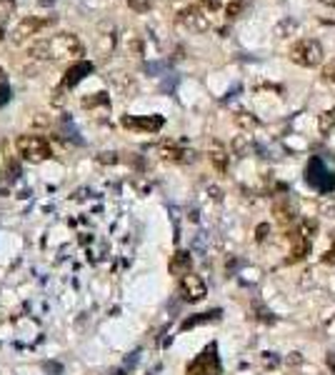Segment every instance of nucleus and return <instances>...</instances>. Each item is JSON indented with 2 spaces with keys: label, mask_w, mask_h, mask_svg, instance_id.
<instances>
[{
  "label": "nucleus",
  "mask_w": 335,
  "mask_h": 375,
  "mask_svg": "<svg viewBox=\"0 0 335 375\" xmlns=\"http://www.w3.org/2000/svg\"><path fill=\"white\" fill-rule=\"evenodd\" d=\"M265 363H268V365H275V363H278L275 353H265Z\"/></svg>",
  "instance_id": "cd10ccee"
},
{
  "label": "nucleus",
  "mask_w": 335,
  "mask_h": 375,
  "mask_svg": "<svg viewBox=\"0 0 335 375\" xmlns=\"http://www.w3.org/2000/svg\"><path fill=\"white\" fill-rule=\"evenodd\" d=\"M220 315V310H215V313H205V315H198V318H188L185 323H183V330H188V328H193V325H200V323H208V320H215Z\"/></svg>",
  "instance_id": "2eb2a0df"
},
{
  "label": "nucleus",
  "mask_w": 335,
  "mask_h": 375,
  "mask_svg": "<svg viewBox=\"0 0 335 375\" xmlns=\"http://www.w3.org/2000/svg\"><path fill=\"white\" fill-rule=\"evenodd\" d=\"M238 123H240L243 128H255V125H258V120H255L253 115H248V113H240V115H238Z\"/></svg>",
  "instance_id": "4be33fe9"
},
{
  "label": "nucleus",
  "mask_w": 335,
  "mask_h": 375,
  "mask_svg": "<svg viewBox=\"0 0 335 375\" xmlns=\"http://www.w3.org/2000/svg\"><path fill=\"white\" fill-rule=\"evenodd\" d=\"M323 263H328V265H335V233H333V248L323 255Z\"/></svg>",
  "instance_id": "b1692460"
},
{
  "label": "nucleus",
  "mask_w": 335,
  "mask_h": 375,
  "mask_svg": "<svg viewBox=\"0 0 335 375\" xmlns=\"http://www.w3.org/2000/svg\"><path fill=\"white\" fill-rule=\"evenodd\" d=\"M180 20L188 25V28H193V30H208V15H203V10L200 8H188V10H183L180 13Z\"/></svg>",
  "instance_id": "6e6552de"
},
{
  "label": "nucleus",
  "mask_w": 335,
  "mask_h": 375,
  "mask_svg": "<svg viewBox=\"0 0 335 375\" xmlns=\"http://www.w3.org/2000/svg\"><path fill=\"white\" fill-rule=\"evenodd\" d=\"M125 128H138V130H158L163 125V118H125Z\"/></svg>",
  "instance_id": "1a4fd4ad"
},
{
  "label": "nucleus",
  "mask_w": 335,
  "mask_h": 375,
  "mask_svg": "<svg viewBox=\"0 0 335 375\" xmlns=\"http://www.w3.org/2000/svg\"><path fill=\"white\" fill-rule=\"evenodd\" d=\"M10 100V88L5 83H0V105H5Z\"/></svg>",
  "instance_id": "a878e982"
},
{
  "label": "nucleus",
  "mask_w": 335,
  "mask_h": 375,
  "mask_svg": "<svg viewBox=\"0 0 335 375\" xmlns=\"http://www.w3.org/2000/svg\"><path fill=\"white\" fill-rule=\"evenodd\" d=\"M318 128H320V133H323V135H328V133L335 128V108H330V110L320 113V118H318Z\"/></svg>",
  "instance_id": "ddd939ff"
},
{
  "label": "nucleus",
  "mask_w": 335,
  "mask_h": 375,
  "mask_svg": "<svg viewBox=\"0 0 335 375\" xmlns=\"http://www.w3.org/2000/svg\"><path fill=\"white\" fill-rule=\"evenodd\" d=\"M218 348H215V343L213 345H208L190 365H188V370H185V375H220V360H218Z\"/></svg>",
  "instance_id": "39448f33"
},
{
  "label": "nucleus",
  "mask_w": 335,
  "mask_h": 375,
  "mask_svg": "<svg viewBox=\"0 0 335 375\" xmlns=\"http://www.w3.org/2000/svg\"><path fill=\"white\" fill-rule=\"evenodd\" d=\"M210 160H213V165L218 168V170H225L228 168V155H225V150H223V145H210Z\"/></svg>",
  "instance_id": "f8f14e48"
},
{
  "label": "nucleus",
  "mask_w": 335,
  "mask_h": 375,
  "mask_svg": "<svg viewBox=\"0 0 335 375\" xmlns=\"http://www.w3.org/2000/svg\"><path fill=\"white\" fill-rule=\"evenodd\" d=\"M268 233H270V225H268V223H260V225H258V230H255V238L263 243V240L268 238Z\"/></svg>",
  "instance_id": "5701e85b"
},
{
  "label": "nucleus",
  "mask_w": 335,
  "mask_h": 375,
  "mask_svg": "<svg viewBox=\"0 0 335 375\" xmlns=\"http://www.w3.org/2000/svg\"><path fill=\"white\" fill-rule=\"evenodd\" d=\"M205 5L208 8H218V0H205Z\"/></svg>",
  "instance_id": "c756f323"
},
{
  "label": "nucleus",
  "mask_w": 335,
  "mask_h": 375,
  "mask_svg": "<svg viewBox=\"0 0 335 375\" xmlns=\"http://www.w3.org/2000/svg\"><path fill=\"white\" fill-rule=\"evenodd\" d=\"M290 60L300 68H315L323 63V45L315 38H300L290 48Z\"/></svg>",
  "instance_id": "f03ea898"
},
{
  "label": "nucleus",
  "mask_w": 335,
  "mask_h": 375,
  "mask_svg": "<svg viewBox=\"0 0 335 375\" xmlns=\"http://www.w3.org/2000/svg\"><path fill=\"white\" fill-rule=\"evenodd\" d=\"M18 153L30 163H40L50 155V145L43 135H20L18 138Z\"/></svg>",
  "instance_id": "7ed1b4c3"
},
{
  "label": "nucleus",
  "mask_w": 335,
  "mask_h": 375,
  "mask_svg": "<svg viewBox=\"0 0 335 375\" xmlns=\"http://www.w3.org/2000/svg\"><path fill=\"white\" fill-rule=\"evenodd\" d=\"M310 245H313V240H305V238H300V235H293V248H290V258H288V263H298V260H303V258L308 255Z\"/></svg>",
  "instance_id": "9d476101"
},
{
  "label": "nucleus",
  "mask_w": 335,
  "mask_h": 375,
  "mask_svg": "<svg viewBox=\"0 0 335 375\" xmlns=\"http://www.w3.org/2000/svg\"><path fill=\"white\" fill-rule=\"evenodd\" d=\"M180 295H183V300H188V303H198V300H203L205 298V293H208V288H205V283H203V278L200 275H183V280H180Z\"/></svg>",
  "instance_id": "423d86ee"
},
{
  "label": "nucleus",
  "mask_w": 335,
  "mask_h": 375,
  "mask_svg": "<svg viewBox=\"0 0 335 375\" xmlns=\"http://www.w3.org/2000/svg\"><path fill=\"white\" fill-rule=\"evenodd\" d=\"M128 5H130L133 10H148L150 0H128Z\"/></svg>",
  "instance_id": "393cba45"
},
{
  "label": "nucleus",
  "mask_w": 335,
  "mask_h": 375,
  "mask_svg": "<svg viewBox=\"0 0 335 375\" xmlns=\"http://www.w3.org/2000/svg\"><path fill=\"white\" fill-rule=\"evenodd\" d=\"M233 148H235L238 155H245V153L250 150V143H248V138H238V140L233 143Z\"/></svg>",
  "instance_id": "aec40b11"
},
{
  "label": "nucleus",
  "mask_w": 335,
  "mask_h": 375,
  "mask_svg": "<svg viewBox=\"0 0 335 375\" xmlns=\"http://www.w3.org/2000/svg\"><path fill=\"white\" fill-rule=\"evenodd\" d=\"M315 230H318V223H315V220H300L295 235H300V238H305V240H313V238H315Z\"/></svg>",
  "instance_id": "4468645a"
},
{
  "label": "nucleus",
  "mask_w": 335,
  "mask_h": 375,
  "mask_svg": "<svg viewBox=\"0 0 335 375\" xmlns=\"http://www.w3.org/2000/svg\"><path fill=\"white\" fill-rule=\"evenodd\" d=\"M323 78H325L328 83H335V58H333V60L323 68Z\"/></svg>",
  "instance_id": "412c9836"
},
{
  "label": "nucleus",
  "mask_w": 335,
  "mask_h": 375,
  "mask_svg": "<svg viewBox=\"0 0 335 375\" xmlns=\"http://www.w3.org/2000/svg\"><path fill=\"white\" fill-rule=\"evenodd\" d=\"M320 215H325V218H335V198H333V195H328V198H323V200H320Z\"/></svg>",
  "instance_id": "f3484780"
},
{
  "label": "nucleus",
  "mask_w": 335,
  "mask_h": 375,
  "mask_svg": "<svg viewBox=\"0 0 335 375\" xmlns=\"http://www.w3.org/2000/svg\"><path fill=\"white\" fill-rule=\"evenodd\" d=\"M78 73H90V65H85V63L75 65V68L70 70V78H65V85H73V83H78V80H80V75H78Z\"/></svg>",
  "instance_id": "a211bd4d"
},
{
  "label": "nucleus",
  "mask_w": 335,
  "mask_h": 375,
  "mask_svg": "<svg viewBox=\"0 0 335 375\" xmlns=\"http://www.w3.org/2000/svg\"><path fill=\"white\" fill-rule=\"evenodd\" d=\"M308 183L315 188V190H320V193L335 190V175L328 173L325 163H323L318 155H313L310 163H308Z\"/></svg>",
  "instance_id": "20e7f679"
},
{
  "label": "nucleus",
  "mask_w": 335,
  "mask_h": 375,
  "mask_svg": "<svg viewBox=\"0 0 335 375\" xmlns=\"http://www.w3.org/2000/svg\"><path fill=\"white\" fill-rule=\"evenodd\" d=\"M170 273L173 275H188L190 273V255L185 250H178L170 260Z\"/></svg>",
  "instance_id": "9b49d317"
},
{
  "label": "nucleus",
  "mask_w": 335,
  "mask_h": 375,
  "mask_svg": "<svg viewBox=\"0 0 335 375\" xmlns=\"http://www.w3.org/2000/svg\"><path fill=\"white\" fill-rule=\"evenodd\" d=\"M328 368L335 373V353H328Z\"/></svg>",
  "instance_id": "c85d7f7f"
},
{
  "label": "nucleus",
  "mask_w": 335,
  "mask_h": 375,
  "mask_svg": "<svg viewBox=\"0 0 335 375\" xmlns=\"http://www.w3.org/2000/svg\"><path fill=\"white\" fill-rule=\"evenodd\" d=\"M80 40L70 33H60L53 38H45L43 43H38L33 48V53H38L40 58H68V55H80Z\"/></svg>",
  "instance_id": "f257e3e1"
},
{
  "label": "nucleus",
  "mask_w": 335,
  "mask_h": 375,
  "mask_svg": "<svg viewBox=\"0 0 335 375\" xmlns=\"http://www.w3.org/2000/svg\"><path fill=\"white\" fill-rule=\"evenodd\" d=\"M273 213H275L278 223H283V225H290V223L295 220V205H293V200H290L288 195H278V198H275Z\"/></svg>",
  "instance_id": "0eeeda50"
},
{
  "label": "nucleus",
  "mask_w": 335,
  "mask_h": 375,
  "mask_svg": "<svg viewBox=\"0 0 335 375\" xmlns=\"http://www.w3.org/2000/svg\"><path fill=\"white\" fill-rule=\"evenodd\" d=\"M295 28H298V23L288 18V20H283V23L278 25V35H280V38H285V35H290V33H295Z\"/></svg>",
  "instance_id": "6ab92c4d"
},
{
  "label": "nucleus",
  "mask_w": 335,
  "mask_h": 375,
  "mask_svg": "<svg viewBox=\"0 0 335 375\" xmlns=\"http://www.w3.org/2000/svg\"><path fill=\"white\" fill-rule=\"evenodd\" d=\"M248 5H250V0H230V5H228V18H238Z\"/></svg>",
  "instance_id": "dca6fc26"
},
{
  "label": "nucleus",
  "mask_w": 335,
  "mask_h": 375,
  "mask_svg": "<svg viewBox=\"0 0 335 375\" xmlns=\"http://www.w3.org/2000/svg\"><path fill=\"white\" fill-rule=\"evenodd\" d=\"M300 363H303L300 353H290V355H288V365H300Z\"/></svg>",
  "instance_id": "bb28decb"
},
{
  "label": "nucleus",
  "mask_w": 335,
  "mask_h": 375,
  "mask_svg": "<svg viewBox=\"0 0 335 375\" xmlns=\"http://www.w3.org/2000/svg\"><path fill=\"white\" fill-rule=\"evenodd\" d=\"M320 3H325V5H330V8H335V0H320Z\"/></svg>",
  "instance_id": "7c9ffc66"
}]
</instances>
